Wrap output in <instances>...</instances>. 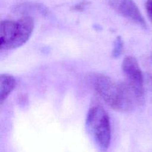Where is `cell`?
<instances>
[{"instance_id":"cell-1","label":"cell","mask_w":152,"mask_h":152,"mask_svg":"<svg viewBox=\"0 0 152 152\" xmlns=\"http://www.w3.org/2000/svg\"><path fill=\"white\" fill-rule=\"evenodd\" d=\"M95 91L114 109L120 111L132 110L138 101L127 83H117L108 76L97 74L93 79Z\"/></svg>"},{"instance_id":"cell-6","label":"cell","mask_w":152,"mask_h":152,"mask_svg":"<svg viewBox=\"0 0 152 152\" xmlns=\"http://www.w3.org/2000/svg\"><path fill=\"white\" fill-rule=\"evenodd\" d=\"M16 86V80L12 76L8 74H1L0 76V102L3 103L4 100L13 91Z\"/></svg>"},{"instance_id":"cell-3","label":"cell","mask_w":152,"mask_h":152,"mask_svg":"<svg viewBox=\"0 0 152 152\" xmlns=\"http://www.w3.org/2000/svg\"><path fill=\"white\" fill-rule=\"evenodd\" d=\"M86 124L98 145L103 150L108 149L111 143V129L106 111L99 106L91 108L88 113Z\"/></svg>"},{"instance_id":"cell-8","label":"cell","mask_w":152,"mask_h":152,"mask_svg":"<svg viewBox=\"0 0 152 152\" xmlns=\"http://www.w3.org/2000/svg\"><path fill=\"white\" fill-rule=\"evenodd\" d=\"M145 10L148 18L152 22V0H147L145 3Z\"/></svg>"},{"instance_id":"cell-4","label":"cell","mask_w":152,"mask_h":152,"mask_svg":"<svg viewBox=\"0 0 152 152\" xmlns=\"http://www.w3.org/2000/svg\"><path fill=\"white\" fill-rule=\"evenodd\" d=\"M122 69L126 77V83L134 94L138 103L142 104L145 96L143 75L137 60L133 56H126L122 63Z\"/></svg>"},{"instance_id":"cell-7","label":"cell","mask_w":152,"mask_h":152,"mask_svg":"<svg viewBox=\"0 0 152 152\" xmlns=\"http://www.w3.org/2000/svg\"><path fill=\"white\" fill-rule=\"evenodd\" d=\"M123 41L121 40L120 37H118L117 39L116 40L115 43H114V50H113V56L114 57H117L118 56H120V53L122 51V49H123Z\"/></svg>"},{"instance_id":"cell-5","label":"cell","mask_w":152,"mask_h":152,"mask_svg":"<svg viewBox=\"0 0 152 152\" xmlns=\"http://www.w3.org/2000/svg\"><path fill=\"white\" fill-rule=\"evenodd\" d=\"M110 7L131 22L146 28V22L133 0H108Z\"/></svg>"},{"instance_id":"cell-2","label":"cell","mask_w":152,"mask_h":152,"mask_svg":"<svg viewBox=\"0 0 152 152\" xmlns=\"http://www.w3.org/2000/svg\"><path fill=\"white\" fill-rule=\"evenodd\" d=\"M34 28V19L23 16L17 20H3L0 23L1 50H11L23 45L30 39Z\"/></svg>"}]
</instances>
